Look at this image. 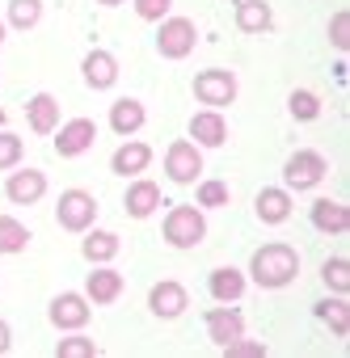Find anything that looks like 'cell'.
Returning <instances> with one entry per match:
<instances>
[{"label": "cell", "mask_w": 350, "mask_h": 358, "mask_svg": "<svg viewBox=\"0 0 350 358\" xmlns=\"http://www.w3.org/2000/svg\"><path fill=\"white\" fill-rule=\"evenodd\" d=\"M295 274H300V253H295L291 245H283V241L262 245V249L253 253V262H249V278H253L258 287H266V291L291 287Z\"/></svg>", "instance_id": "cell-1"}, {"label": "cell", "mask_w": 350, "mask_h": 358, "mask_svg": "<svg viewBox=\"0 0 350 358\" xmlns=\"http://www.w3.org/2000/svg\"><path fill=\"white\" fill-rule=\"evenodd\" d=\"M199 47V26L190 17H164L156 30V51L164 59H190Z\"/></svg>", "instance_id": "cell-2"}, {"label": "cell", "mask_w": 350, "mask_h": 358, "mask_svg": "<svg viewBox=\"0 0 350 358\" xmlns=\"http://www.w3.org/2000/svg\"><path fill=\"white\" fill-rule=\"evenodd\" d=\"M325 173H329V160L312 148H300L283 164V182H287V190H316L325 182Z\"/></svg>", "instance_id": "cell-3"}, {"label": "cell", "mask_w": 350, "mask_h": 358, "mask_svg": "<svg viewBox=\"0 0 350 358\" xmlns=\"http://www.w3.org/2000/svg\"><path fill=\"white\" fill-rule=\"evenodd\" d=\"M203 236H207L203 207H173V211L164 215V241H169L173 249H195Z\"/></svg>", "instance_id": "cell-4"}, {"label": "cell", "mask_w": 350, "mask_h": 358, "mask_svg": "<svg viewBox=\"0 0 350 358\" xmlns=\"http://www.w3.org/2000/svg\"><path fill=\"white\" fill-rule=\"evenodd\" d=\"M55 220L64 232H89L97 224V199L89 190H64L55 203Z\"/></svg>", "instance_id": "cell-5"}, {"label": "cell", "mask_w": 350, "mask_h": 358, "mask_svg": "<svg viewBox=\"0 0 350 358\" xmlns=\"http://www.w3.org/2000/svg\"><path fill=\"white\" fill-rule=\"evenodd\" d=\"M195 97L203 101V110H224L237 101V76L228 68H207L195 76Z\"/></svg>", "instance_id": "cell-6"}, {"label": "cell", "mask_w": 350, "mask_h": 358, "mask_svg": "<svg viewBox=\"0 0 350 358\" xmlns=\"http://www.w3.org/2000/svg\"><path fill=\"white\" fill-rule=\"evenodd\" d=\"M164 173H169V182H178V186H195L199 173H203V152H199V143H190V139L169 143V152H164Z\"/></svg>", "instance_id": "cell-7"}, {"label": "cell", "mask_w": 350, "mask_h": 358, "mask_svg": "<svg viewBox=\"0 0 350 358\" xmlns=\"http://www.w3.org/2000/svg\"><path fill=\"white\" fill-rule=\"evenodd\" d=\"M47 316H51V324H55L59 333H80V329L89 324V316H93V308H89V299H85V295L64 291V295H55V299H51Z\"/></svg>", "instance_id": "cell-8"}, {"label": "cell", "mask_w": 350, "mask_h": 358, "mask_svg": "<svg viewBox=\"0 0 350 358\" xmlns=\"http://www.w3.org/2000/svg\"><path fill=\"white\" fill-rule=\"evenodd\" d=\"M5 194H9V203H18V207L43 203V194H47V173H43V169H13L9 182H5Z\"/></svg>", "instance_id": "cell-9"}, {"label": "cell", "mask_w": 350, "mask_h": 358, "mask_svg": "<svg viewBox=\"0 0 350 358\" xmlns=\"http://www.w3.org/2000/svg\"><path fill=\"white\" fill-rule=\"evenodd\" d=\"M93 139H97V122L93 118H68V122L55 127V152L59 156H80V152L93 148Z\"/></svg>", "instance_id": "cell-10"}, {"label": "cell", "mask_w": 350, "mask_h": 358, "mask_svg": "<svg viewBox=\"0 0 350 358\" xmlns=\"http://www.w3.org/2000/svg\"><path fill=\"white\" fill-rule=\"evenodd\" d=\"M148 308H152V316H160V320H178V316L190 308V295H186L182 282L164 278V282H156V287L148 291Z\"/></svg>", "instance_id": "cell-11"}, {"label": "cell", "mask_w": 350, "mask_h": 358, "mask_svg": "<svg viewBox=\"0 0 350 358\" xmlns=\"http://www.w3.org/2000/svg\"><path fill=\"white\" fill-rule=\"evenodd\" d=\"M207 333H211L216 345H228V341L245 337V312H241L237 303H220V308H211V312H207Z\"/></svg>", "instance_id": "cell-12"}, {"label": "cell", "mask_w": 350, "mask_h": 358, "mask_svg": "<svg viewBox=\"0 0 350 358\" xmlns=\"http://www.w3.org/2000/svg\"><path fill=\"white\" fill-rule=\"evenodd\" d=\"M253 211H258V220H262V224L279 228V224H287V220H291L295 203H291V194H287L283 186H262V190H258V203H253Z\"/></svg>", "instance_id": "cell-13"}, {"label": "cell", "mask_w": 350, "mask_h": 358, "mask_svg": "<svg viewBox=\"0 0 350 358\" xmlns=\"http://www.w3.org/2000/svg\"><path fill=\"white\" fill-rule=\"evenodd\" d=\"M190 143H199V148H224V143H228V122H224V114H220V110H199V114L190 118Z\"/></svg>", "instance_id": "cell-14"}, {"label": "cell", "mask_w": 350, "mask_h": 358, "mask_svg": "<svg viewBox=\"0 0 350 358\" xmlns=\"http://www.w3.org/2000/svg\"><path fill=\"white\" fill-rule=\"evenodd\" d=\"M122 203H127V215H131V220H148V215L160 207V186L148 182V177H131Z\"/></svg>", "instance_id": "cell-15"}, {"label": "cell", "mask_w": 350, "mask_h": 358, "mask_svg": "<svg viewBox=\"0 0 350 358\" xmlns=\"http://www.w3.org/2000/svg\"><path fill=\"white\" fill-rule=\"evenodd\" d=\"M80 76H85L89 89H114V80H118V59H114L110 51H89V55L80 59Z\"/></svg>", "instance_id": "cell-16"}, {"label": "cell", "mask_w": 350, "mask_h": 358, "mask_svg": "<svg viewBox=\"0 0 350 358\" xmlns=\"http://www.w3.org/2000/svg\"><path fill=\"white\" fill-rule=\"evenodd\" d=\"M26 122H30L34 135H55V127H59V101L51 93H34L26 101Z\"/></svg>", "instance_id": "cell-17"}, {"label": "cell", "mask_w": 350, "mask_h": 358, "mask_svg": "<svg viewBox=\"0 0 350 358\" xmlns=\"http://www.w3.org/2000/svg\"><path fill=\"white\" fill-rule=\"evenodd\" d=\"M122 295V274L110 270V262L102 270H89V282H85V299L89 303H114Z\"/></svg>", "instance_id": "cell-18"}, {"label": "cell", "mask_w": 350, "mask_h": 358, "mask_svg": "<svg viewBox=\"0 0 350 358\" xmlns=\"http://www.w3.org/2000/svg\"><path fill=\"white\" fill-rule=\"evenodd\" d=\"M312 224H316L321 232H329V236H342V232L350 228V207L337 203V199H316V203H312Z\"/></svg>", "instance_id": "cell-19"}, {"label": "cell", "mask_w": 350, "mask_h": 358, "mask_svg": "<svg viewBox=\"0 0 350 358\" xmlns=\"http://www.w3.org/2000/svg\"><path fill=\"white\" fill-rule=\"evenodd\" d=\"M118 249H122V241H118L114 232H106V228H89V232H85V241H80V253H85V262H93V266L114 262V257H118Z\"/></svg>", "instance_id": "cell-20"}, {"label": "cell", "mask_w": 350, "mask_h": 358, "mask_svg": "<svg viewBox=\"0 0 350 358\" xmlns=\"http://www.w3.org/2000/svg\"><path fill=\"white\" fill-rule=\"evenodd\" d=\"M148 164H152V148H148V143H139V139L122 143V148L114 152V160H110V169H114L118 177H139Z\"/></svg>", "instance_id": "cell-21"}, {"label": "cell", "mask_w": 350, "mask_h": 358, "mask_svg": "<svg viewBox=\"0 0 350 358\" xmlns=\"http://www.w3.org/2000/svg\"><path fill=\"white\" fill-rule=\"evenodd\" d=\"M207 287H211V299L216 303H237L245 295V274L237 266H220V270H211Z\"/></svg>", "instance_id": "cell-22"}, {"label": "cell", "mask_w": 350, "mask_h": 358, "mask_svg": "<svg viewBox=\"0 0 350 358\" xmlns=\"http://www.w3.org/2000/svg\"><path fill=\"white\" fill-rule=\"evenodd\" d=\"M274 22L266 0H237V30L241 34H266Z\"/></svg>", "instance_id": "cell-23"}, {"label": "cell", "mask_w": 350, "mask_h": 358, "mask_svg": "<svg viewBox=\"0 0 350 358\" xmlns=\"http://www.w3.org/2000/svg\"><path fill=\"white\" fill-rule=\"evenodd\" d=\"M144 122H148V110H144V101H135V97H122V101H114V106H110V127H114V135H135Z\"/></svg>", "instance_id": "cell-24"}, {"label": "cell", "mask_w": 350, "mask_h": 358, "mask_svg": "<svg viewBox=\"0 0 350 358\" xmlns=\"http://www.w3.org/2000/svg\"><path fill=\"white\" fill-rule=\"evenodd\" d=\"M316 320H325L329 324V333L333 337H346L350 333V303L342 299V295H329V299H316Z\"/></svg>", "instance_id": "cell-25"}, {"label": "cell", "mask_w": 350, "mask_h": 358, "mask_svg": "<svg viewBox=\"0 0 350 358\" xmlns=\"http://www.w3.org/2000/svg\"><path fill=\"white\" fill-rule=\"evenodd\" d=\"M287 110H291V118H295V122H316L325 106H321V97H316L312 89H291Z\"/></svg>", "instance_id": "cell-26"}, {"label": "cell", "mask_w": 350, "mask_h": 358, "mask_svg": "<svg viewBox=\"0 0 350 358\" xmlns=\"http://www.w3.org/2000/svg\"><path fill=\"white\" fill-rule=\"evenodd\" d=\"M30 245V228L18 224L13 215H0V253H22Z\"/></svg>", "instance_id": "cell-27"}, {"label": "cell", "mask_w": 350, "mask_h": 358, "mask_svg": "<svg viewBox=\"0 0 350 358\" xmlns=\"http://www.w3.org/2000/svg\"><path fill=\"white\" fill-rule=\"evenodd\" d=\"M43 17V0H9V26L13 30H34Z\"/></svg>", "instance_id": "cell-28"}, {"label": "cell", "mask_w": 350, "mask_h": 358, "mask_svg": "<svg viewBox=\"0 0 350 358\" xmlns=\"http://www.w3.org/2000/svg\"><path fill=\"white\" fill-rule=\"evenodd\" d=\"M321 278H325V287H329L333 295H346V291H350V262H346V257H329V262L321 266Z\"/></svg>", "instance_id": "cell-29"}, {"label": "cell", "mask_w": 350, "mask_h": 358, "mask_svg": "<svg viewBox=\"0 0 350 358\" xmlns=\"http://www.w3.org/2000/svg\"><path fill=\"white\" fill-rule=\"evenodd\" d=\"M22 156H26L22 135H13L9 127H0V169H18V164H22Z\"/></svg>", "instance_id": "cell-30"}, {"label": "cell", "mask_w": 350, "mask_h": 358, "mask_svg": "<svg viewBox=\"0 0 350 358\" xmlns=\"http://www.w3.org/2000/svg\"><path fill=\"white\" fill-rule=\"evenodd\" d=\"M199 207L216 211V207H228V186L224 182H199V194H195Z\"/></svg>", "instance_id": "cell-31"}, {"label": "cell", "mask_w": 350, "mask_h": 358, "mask_svg": "<svg viewBox=\"0 0 350 358\" xmlns=\"http://www.w3.org/2000/svg\"><path fill=\"white\" fill-rule=\"evenodd\" d=\"M93 354H97V345L89 337H59V345H55V358H93Z\"/></svg>", "instance_id": "cell-32"}, {"label": "cell", "mask_w": 350, "mask_h": 358, "mask_svg": "<svg viewBox=\"0 0 350 358\" xmlns=\"http://www.w3.org/2000/svg\"><path fill=\"white\" fill-rule=\"evenodd\" d=\"M329 43H333L337 51H350V13H346V9L329 17Z\"/></svg>", "instance_id": "cell-33"}, {"label": "cell", "mask_w": 350, "mask_h": 358, "mask_svg": "<svg viewBox=\"0 0 350 358\" xmlns=\"http://www.w3.org/2000/svg\"><path fill=\"white\" fill-rule=\"evenodd\" d=\"M169 9H173V0H135V13L144 22H164Z\"/></svg>", "instance_id": "cell-34"}, {"label": "cell", "mask_w": 350, "mask_h": 358, "mask_svg": "<svg viewBox=\"0 0 350 358\" xmlns=\"http://www.w3.org/2000/svg\"><path fill=\"white\" fill-rule=\"evenodd\" d=\"M224 354H228V358H262L266 345H262V341H241V337H237V341L224 345Z\"/></svg>", "instance_id": "cell-35"}, {"label": "cell", "mask_w": 350, "mask_h": 358, "mask_svg": "<svg viewBox=\"0 0 350 358\" xmlns=\"http://www.w3.org/2000/svg\"><path fill=\"white\" fill-rule=\"evenodd\" d=\"M9 345H13V329L0 320V354H9Z\"/></svg>", "instance_id": "cell-36"}, {"label": "cell", "mask_w": 350, "mask_h": 358, "mask_svg": "<svg viewBox=\"0 0 350 358\" xmlns=\"http://www.w3.org/2000/svg\"><path fill=\"white\" fill-rule=\"evenodd\" d=\"M97 5H106V9H114V5H122V0H97Z\"/></svg>", "instance_id": "cell-37"}, {"label": "cell", "mask_w": 350, "mask_h": 358, "mask_svg": "<svg viewBox=\"0 0 350 358\" xmlns=\"http://www.w3.org/2000/svg\"><path fill=\"white\" fill-rule=\"evenodd\" d=\"M0 127H9V114H5V110H0Z\"/></svg>", "instance_id": "cell-38"}, {"label": "cell", "mask_w": 350, "mask_h": 358, "mask_svg": "<svg viewBox=\"0 0 350 358\" xmlns=\"http://www.w3.org/2000/svg\"><path fill=\"white\" fill-rule=\"evenodd\" d=\"M0 47H5V22H0Z\"/></svg>", "instance_id": "cell-39"}]
</instances>
